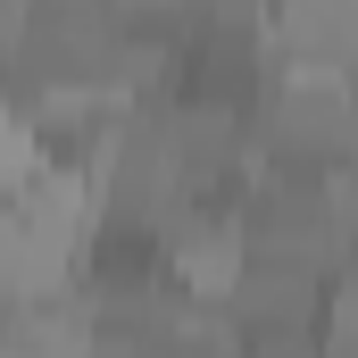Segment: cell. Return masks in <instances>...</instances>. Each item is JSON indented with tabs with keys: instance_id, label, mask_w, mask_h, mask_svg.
I'll return each mask as SVG.
<instances>
[{
	"instance_id": "cell-1",
	"label": "cell",
	"mask_w": 358,
	"mask_h": 358,
	"mask_svg": "<svg viewBox=\"0 0 358 358\" xmlns=\"http://www.w3.org/2000/svg\"><path fill=\"white\" fill-rule=\"evenodd\" d=\"M250 150L267 176H350V76H300L275 59L267 100L250 108Z\"/></svg>"
},
{
	"instance_id": "cell-2",
	"label": "cell",
	"mask_w": 358,
	"mask_h": 358,
	"mask_svg": "<svg viewBox=\"0 0 358 358\" xmlns=\"http://www.w3.org/2000/svg\"><path fill=\"white\" fill-rule=\"evenodd\" d=\"M342 183V176H334ZM334 183H308V176H259L242 183L234 217H242V250L267 259V267H308V275H334L342 267V225H334Z\"/></svg>"
},
{
	"instance_id": "cell-3",
	"label": "cell",
	"mask_w": 358,
	"mask_h": 358,
	"mask_svg": "<svg viewBox=\"0 0 358 358\" xmlns=\"http://www.w3.org/2000/svg\"><path fill=\"white\" fill-rule=\"evenodd\" d=\"M92 208L117 217V225H150L167 234V217L183 208V167H176V142H167V100H142L125 108L100 176H92Z\"/></svg>"
},
{
	"instance_id": "cell-4",
	"label": "cell",
	"mask_w": 358,
	"mask_h": 358,
	"mask_svg": "<svg viewBox=\"0 0 358 358\" xmlns=\"http://www.w3.org/2000/svg\"><path fill=\"white\" fill-rule=\"evenodd\" d=\"M217 317L234 325V342H317L325 325V275L308 267H267V259H242V275L225 283Z\"/></svg>"
},
{
	"instance_id": "cell-5",
	"label": "cell",
	"mask_w": 358,
	"mask_h": 358,
	"mask_svg": "<svg viewBox=\"0 0 358 358\" xmlns=\"http://www.w3.org/2000/svg\"><path fill=\"white\" fill-rule=\"evenodd\" d=\"M159 250H167V275H176L192 300H225V283L242 275V217H234V200L225 192H183V208L167 217V234H159Z\"/></svg>"
},
{
	"instance_id": "cell-6",
	"label": "cell",
	"mask_w": 358,
	"mask_h": 358,
	"mask_svg": "<svg viewBox=\"0 0 358 358\" xmlns=\"http://www.w3.org/2000/svg\"><path fill=\"white\" fill-rule=\"evenodd\" d=\"M267 42L300 76H350L358 67V0H275Z\"/></svg>"
},
{
	"instance_id": "cell-7",
	"label": "cell",
	"mask_w": 358,
	"mask_h": 358,
	"mask_svg": "<svg viewBox=\"0 0 358 358\" xmlns=\"http://www.w3.org/2000/svg\"><path fill=\"white\" fill-rule=\"evenodd\" d=\"M92 308L76 283H42V292H17V317H8V342L0 358H92Z\"/></svg>"
},
{
	"instance_id": "cell-8",
	"label": "cell",
	"mask_w": 358,
	"mask_h": 358,
	"mask_svg": "<svg viewBox=\"0 0 358 358\" xmlns=\"http://www.w3.org/2000/svg\"><path fill=\"white\" fill-rule=\"evenodd\" d=\"M317 342H358V267L325 275V325H317Z\"/></svg>"
},
{
	"instance_id": "cell-9",
	"label": "cell",
	"mask_w": 358,
	"mask_h": 358,
	"mask_svg": "<svg viewBox=\"0 0 358 358\" xmlns=\"http://www.w3.org/2000/svg\"><path fill=\"white\" fill-rule=\"evenodd\" d=\"M334 225H342V267H358V176L334 183Z\"/></svg>"
},
{
	"instance_id": "cell-10",
	"label": "cell",
	"mask_w": 358,
	"mask_h": 358,
	"mask_svg": "<svg viewBox=\"0 0 358 358\" xmlns=\"http://www.w3.org/2000/svg\"><path fill=\"white\" fill-rule=\"evenodd\" d=\"M25 25H34V0H0V67H17V50H25Z\"/></svg>"
},
{
	"instance_id": "cell-11",
	"label": "cell",
	"mask_w": 358,
	"mask_h": 358,
	"mask_svg": "<svg viewBox=\"0 0 358 358\" xmlns=\"http://www.w3.org/2000/svg\"><path fill=\"white\" fill-rule=\"evenodd\" d=\"M275 0H200V17H217V25H267Z\"/></svg>"
},
{
	"instance_id": "cell-12",
	"label": "cell",
	"mask_w": 358,
	"mask_h": 358,
	"mask_svg": "<svg viewBox=\"0 0 358 358\" xmlns=\"http://www.w3.org/2000/svg\"><path fill=\"white\" fill-rule=\"evenodd\" d=\"M234 358H317V342H250V350H234Z\"/></svg>"
},
{
	"instance_id": "cell-13",
	"label": "cell",
	"mask_w": 358,
	"mask_h": 358,
	"mask_svg": "<svg viewBox=\"0 0 358 358\" xmlns=\"http://www.w3.org/2000/svg\"><path fill=\"white\" fill-rule=\"evenodd\" d=\"M8 317H17V283H8V267H0V342H8Z\"/></svg>"
},
{
	"instance_id": "cell-14",
	"label": "cell",
	"mask_w": 358,
	"mask_h": 358,
	"mask_svg": "<svg viewBox=\"0 0 358 358\" xmlns=\"http://www.w3.org/2000/svg\"><path fill=\"white\" fill-rule=\"evenodd\" d=\"M117 8H183V0H117Z\"/></svg>"
}]
</instances>
